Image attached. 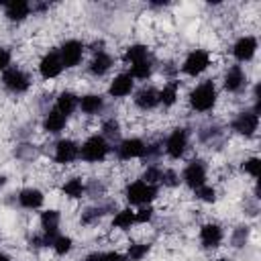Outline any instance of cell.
Segmentation results:
<instances>
[{
    "mask_svg": "<svg viewBox=\"0 0 261 261\" xmlns=\"http://www.w3.org/2000/svg\"><path fill=\"white\" fill-rule=\"evenodd\" d=\"M216 98H218V90H216L214 82L204 80L190 92L188 102H190L192 110H196V112H210L216 104Z\"/></svg>",
    "mask_w": 261,
    "mask_h": 261,
    "instance_id": "1",
    "label": "cell"
},
{
    "mask_svg": "<svg viewBox=\"0 0 261 261\" xmlns=\"http://www.w3.org/2000/svg\"><path fill=\"white\" fill-rule=\"evenodd\" d=\"M110 153V143L102 135H90L82 145H80V159L86 163H100L106 159Z\"/></svg>",
    "mask_w": 261,
    "mask_h": 261,
    "instance_id": "2",
    "label": "cell"
},
{
    "mask_svg": "<svg viewBox=\"0 0 261 261\" xmlns=\"http://www.w3.org/2000/svg\"><path fill=\"white\" fill-rule=\"evenodd\" d=\"M157 186H151L143 179H135L124 188V198L133 206H147L157 198Z\"/></svg>",
    "mask_w": 261,
    "mask_h": 261,
    "instance_id": "3",
    "label": "cell"
},
{
    "mask_svg": "<svg viewBox=\"0 0 261 261\" xmlns=\"http://www.w3.org/2000/svg\"><path fill=\"white\" fill-rule=\"evenodd\" d=\"M188 147H190V133H188V128L177 126V128H173L167 135L163 149H165V155L169 159H179V157H184V153L188 151Z\"/></svg>",
    "mask_w": 261,
    "mask_h": 261,
    "instance_id": "4",
    "label": "cell"
},
{
    "mask_svg": "<svg viewBox=\"0 0 261 261\" xmlns=\"http://www.w3.org/2000/svg\"><path fill=\"white\" fill-rule=\"evenodd\" d=\"M2 86L6 92L18 96V94H24L29 88H31V77L24 69L20 67H8L4 73H2Z\"/></svg>",
    "mask_w": 261,
    "mask_h": 261,
    "instance_id": "5",
    "label": "cell"
},
{
    "mask_svg": "<svg viewBox=\"0 0 261 261\" xmlns=\"http://www.w3.org/2000/svg\"><path fill=\"white\" fill-rule=\"evenodd\" d=\"M210 67V53L206 49H194L186 55L184 63H181V71L190 77H198L202 75L206 69Z\"/></svg>",
    "mask_w": 261,
    "mask_h": 261,
    "instance_id": "6",
    "label": "cell"
},
{
    "mask_svg": "<svg viewBox=\"0 0 261 261\" xmlns=\"http://www.w3.org/2000/svg\"><path fill=\"white\" fill-rule=\"evenodd\" d=\"M206 177H208V167H206V163L202 159H192L184 167V171H181V181L188 188H192V190L204 186L206 184Z\"/></svg>",
    "mask_w": 261,
    "mask_h": 261,
    "instance_id": "7",
    "label": "cell"
},
{
    "mask_svg": "<svg viewBox=\"0 0 261 261\" xmlns=\"http://www.w3.org/2000/svg\"><path fill=\"white\" fill-rule=\"evenodd\" d=\"M230 128L237 133V135H243V137H253L259 128V112L255 110H241L232 122H230Z\"/></svg>",
    "mask_w": 261,
    "mask_h": 261,
    "instance_id": "8",
    "label": "cell"
},
{
    "mask_svg": "<svg viewBox=\"0 0 261 261\" xmlns=\"http://www.w3.org/2000/svg\"><path fill=\"white\" fill-rule=\"evenodd\" d=\"M59 51V57H61V63L65 69H71L75 65L82 63V57H84V43L77 41V39H67L61 43V47L57 49Z\"/></svg>",
    "mask_w": 261,
    "mask_h": 261,
    "instance_id": "9",
    "label": "cell"
},
{
    "mask_svg": "<svg viewBox=\"0 0 261 261\" xmlns=\"http://www.w3.org/2000/svg\"><path fill=\"white\" fill-rule=\"evenodd\" d=\"M145 147L147 143L139 137H128V139H122L118 145H116V157L120 161H130V159H143L145 155Z\"/></svg>",
    "mask_w": 261,
    "mask_h": 261,
    "instance_id": "10",
    "label": "cell"
},
{
    "mask_svg": "<svg viewBox=\"0 0 261 261\" xmlns=\"http://www.w3.org/2000/svg\"><path fill=\"white\" fill-rule=\"evenodd\" d=\"M63 63H61V57H59V51L57 49H51L47 51L41 61H39V73L43 80H55L57 75H61L63 71Z\"/></svg>",
    "mask_w": 261,
    "mask_h": 261,
    "instance_id": "11",
    "label": "cell"
},
{
    "mask_svg": "<svg viewBox=\"0 0 261 261\" xmlns=\"http://www.w3.org/2000/svg\"><path fill=\"white\" fill-rule=\"evenodd\" d=\"M257 47H259V43H257V39L253 35H243L232 45V57L237 61H241V63H247V61H251L255 57Z\"/></svg>",
    "mask_w": 261,
    "mask_h": 261,
    "instance_id": "12",
    "label": "cell"
},
{
    "mask_svg": "<svg viewBox=\"0 0 261 261\" xmlns=\"http://www.w3.org/2000/svg\"><path fill=\"white\" fill-rule=\"evenodd\" d=\"M80 157V145L73 139H59L55 143V151H53V159L61 165L73 163Z\"/></svg>",
    "mask_w": 261,
    "mask_h": 261,
    "instance_id": "13",
    "label": "cell"
},
{
    "mask_svg": "<svg viewBox=\"0 0 261 261\" xmlns=\"http://www.w3.org/2000/svg\"><path fill=\"white\" fill-rule=\"evenodd\" d=\"M222 86L230 94L241 92L247 86V71L243 69V65H230L222 75Z\"/></svg>",
    "mask_w": 261,
    "mask_h": 261,
    "instance_id": "14",
    "label": "cell"
},
{
    "mask_svg": "<svg viewBox=\"0 0 261 261\" xmlns=\"http://www.w3.org/2000/svg\"><path fill=\"white\" fill-rule=\"evenodd\" d=\"M198 237H200V243L204 249H216L224 239V230L216 222H206V224H202Z\"/></svg>",
    "mask_w": 261,
    "mask_h": 261,
    "instance_id": "15",
    "label": "cell"
},
{
    "mask_svg": "<svg viewBox=\"0 0 261 261\" xmlns=\"http://www.w3.org/2000/svg\"><path fill=\"white\" fill-rule=\"evenodd\" d=\"M133 90H135V80L128 75V71L114 75L112 82H110V86H108V94L112 98H126Z\"/></svg>",
    "mask_w": 261,
    "mask_h": 261,
    "instance_id": "16",
    "label": "cell"
},
{
    "mask_svg": "<svg viewBox=\"0 0 261 261\" xmlns=\"http://www.w3.org/2000/svg\"><path fill=\"white\" fill-rule=\"evenodd\" d=\"M135 106L139 110H153L159 106V90H155L153 86H143L137 94H135Z\"/></svg>",
    "mask_w": 261,
    "mask_h": 261,
    "instance_id": "17",
    "label": "cell"
},
{
    "mask_svg": "<svg viewBox=\"0 0 261 261\" xmlns=\"http://www.w3.org/2000/svg\"><path fill=\"white\" fill-rule=\"evenodd\" d=\"M16 200H18V206L24 208V210H39L43 206V202H45V196L37 188H22L18 192Z\"/></svg>",
    "mask_w": 261,
    "mask_h": 261,
    "instance_id": "18",
    "label": "cell"
},
{
    "mask_svg": "<svg viewBox=\"0 0 261 261\" xmlns=\"http://www.w3.org/2000/svg\"><path fill=\"white\" fill-rule=\"evenodd\" d=\"M112 65H114V59H112L110 53H106V51H96L94 57H92V61H90V65H88V69H90L92 75L102 77L104 73H108V71L112 69Z\"/></svg>",
    "mask_w": 261,
    "mask_h": 261,
    "instance_id": "19",
    "label": "cell"
},
{
    "mask_svg": "<svg viewBox=\"0 0 261 261\" xmlns=\"http://www.w3.org/2000/svg\"><path fill=\"white\" fill-rule=\"evenodd\" d=\"M33 10V4L31 2H24V0H14L10 4L4 6V16L10 20V22H22Z\"/></svg>",
    "mask_w": 261,
    "mask_h": 261,
    "instance_id": "20",
    "label": "cell"
},
{
    "mask_svg": "<svg viewBox=\"0 0 261 261\" xmlns=\"http://www.w3.org/2000/svg\"><path fill=\"white\" fill-rule=\"evenodd\" d=\"M104 106H106V102H104V96H100V94H84L77 104V108L88 116L100 114L104 110Z\"/></svg>",
    "mask_w": 261,
    "mask_h": 261,
    "instance_id": "21",
    "label": "cell"
},
{
    "mask_svg": "<svg viewBox=\"0 0 261 261\" xmlns=\"http://www.w3.org/2000/svg\"><path fill=\"white\" fill-rule=\"evenodd\" d=\"M77 104H80V96H75L69 90H63V92H59V96L55 100V110H59L63 116H69L77 110Z\"/></svg>",
    "mask_w": 261,
    "mask_h": 261,
    "instance_id": "22",
    "label": "cell"
},
{
    "mask_svg": "<svg viewBox=\"0 0 261 261\" xmlns=\"http://www.w3.org/2000/svg\"><path fill=\"white\" fill-rule=\"evenodd\" d=\"M65 124H67V116H63L59 110H49L45 116H43V130H47V133H51V135H57V133H61L63 128H65Z\"/></svg>",
    "mask_w": 261,
    "mask_h": 261,
    "instance_id": "23",
    "label": "cell"
},
{
    "mask_svg": "<svg viewBox=\"0 0 261 261\" xmlns=\"http://www.w3.org/2000/svg\"><path fill=\"white\" fill-rule=\"evenodd\" d=\"M39 222H41L43 232H47V234H57V228H59V222H61V214H59V210H53V208L43 210Z\"/></svg>",
    "mask_w": 261,
    "mask_h": 261,
    "instance_id": "24",
    "label": "cell"
},
{
    "mask_svg": "<svg viewBox=\"0 0 261 261\" xmlns=\"http://www.w3.org/2000/svg\"><path fill=\"white\" fill-rule=\"evenodd\" d=\"M179 98V84L177 82H167L161 90H159V104H163L165 108H171Z\"/></svg>",
    "mask_w": 261,
    "mask_h": 261,
    "instance_id": "25",
    "label": "cell"
},
{
    "mask_svg": "<svg viewBox=\"0 0 261 261\" xmlns=\"http://www.w3.org/2000/svg\"><path fill=\"white\" fill-rule=\"evenodd\" d=\"M147 57H149L147 45L137 43V45L126 47V51H124V55H122V61H124L126 65H133V63H139V61H143V59H147Z\"/></svg>",
    "mask_w": 261,
    "mask_h": 261,
    "instance_id": "26",
    "label": "cell"
},
{
    "mask_svg": "<svg viewBox=\"0 0 261 261\" xmlns=\"http://www.w3.org/2000/svg\"><path fill=\"white\" fill-rule=\"evenodd\" d=\"M61 192H63L67 198L77 200V198H82V196L86 194V184H84V179H82V177H69V179L63 184Z\"/></svg>",
    "mask_w": 261,
    "mask_h": 261,
    "instance_id": "27",
    "label": "cell"
},
{
    "mask_svg": "<svg viewBox=\"0 0 261 261\" xmlns=\"http://www.w3.org/2000/svg\"><path fill=\"white\" fill-rule=\"evenodd\" d=\"M135 224V210L133 208H122L114 214L112 218V228H120V230H128Z\"/></svg>",
    "mask_w": 261,
    "mask_h": 261,
    "instance_id": "28",
    "label": "cell"
},
{
    "mask_svg": "<svg viewBox=\"0 0 261 261\" xmlns=\"http://www.w3.org/2000/svg\"><path fill=\"white\" fill-rule=\"evenodd\" d=\"M151 73H153V59L151 57H147L139 63H133L130 69H128V75L133 80H147Z\"/></svg>",
    "mask_w": 261,
    "mask_h": 261,
    "instance_id": "29",
    "label": "cell"
},
{
    "mask_svg": "<svg viewBox=\"0 0 261 261\" xmlns=\"http://www.w3.org/2000/svg\"><path fill=\"white\" fill-rule=\"evenodd\" d=\"M151 251V245L147 243H135V245H128V251H126V261H141L147 257V253Z\"/></svg>",
    "mask_w": 261,
    "mask_h": 261,
    "instance_id": "30",
    "label": "cell"
},
{
    "mask_svg": "<svg viewBox=\"0 0 261 261\" xmlns=\"http://www.w3.org/2000/svg\"><path fill=\"white\" fill-rule=\"evenodd\" d=\"M71 247H73V241H71V237H67V234H57V237L53 239V245H51V249H53L57 255H67V253L71 251Z\"/></svg>",
    "mask_w": 261,
    "mask_h": 261,
    "instance_id": "31",
    "label": "cell"
},
{
    "mask_svg": "<svg viewBox=\"0 0 261 261\" xmlns=\"http://www.w3.org/2000/svg\"><path fill=\"white\" fill-rule=\"evenodd\" d=\"M194 194H196V198H198V200H202V202H206V204L216 202V188H214V186H210V184H204V186L196 188V190H194Z\"/></svg>",
    "mask_w": 261,
    "mask_h": 261,
    "instance_id": "32",
    "label": "cell"
},
{
    "mask_svg": "<svg viewBox=\"0 0 261 261\" xmlns=\"http://www.w3.org/2000/svg\"><path fill=\"white\" fill-rule=\"evenodd\" d=\"M118 135H120V124H118V120L106 118V120L102 122V137L108 141V139H118Z\"/></svg>",
    "mask_w": 261,
    "mask_h": 261,
    "instance_id": "33",
    "label": "cell"
},
{
    "mask_svg": "<svg viewBox=\"0 0 261 261\" xmlns=\"http://www.w3.org/2000/svg\"><path fill=\"white\" fill-rule=\"evenodd\" d=\"M161 167L159 165H155V163H151V165H147V169L143 171V181H147V184H151V186H157L159 181H161Z\"/></svg>",
    "mask_w": 261,
    "mask_h": 261,
    "instance_id": "34",
    "label": "cell"
},
{
    "mask_svg": "<svg viewBox=\"0 0 261 261\" xmlns=\"http://www.w3.org/2000/svg\"><path fill=\"white\" fill-rule=\"evenodd\" d=\"M110 206H96V208H88L84 214H82V222L84 224H90V222H94V220H98V218H102L104 214H106V210H108Z\"/></svg>",
    "mask_w": 261,
    "mask_h": 261,
    "instance_id": "35",
    "label": "cell"
},
{
    "mask_svg": "<svg viewBox=\"0 0 261 261\" xmlns=\"http://www.w3.org/2000/svg\"><path fill=\"white\" fill-rule=\"evenodd\" d=\"M153 214H155V210H153L151 204L141 206V208L135 212V224H147V222H151V220H153Z\"/></svg>",
    "mask_w": 261,
    "mask_h": 261,
    "instance_id": "36",
    "label": "cell"
},
{
    "mask_svg": "<svg viewBox=\"0 0 261 261\" xmlns=\"http://www.w3.org/2000/svg\"><path fill=\"white\" fill-rule=\"evenodd\" d=\"M259 165H261L259 157H249V159L243 161V171L249 173L253 179H257L259 177Z\"/></svg>",
    "mask_w": 261,
    "mask_h": 261,
    "instance_id": "37",
    "label": "cell"
},
{
    "mask_svg": "<svg viewBox=\"0 0 261 261\" xmlns=\"http://www.w3.org/2000/svg\"><path fill=\"white\" fill-rule=\"evenodd\" d=\"M179 173L177 171H173V169H163L161 171V181L159 184H163V186H167V188H175V186H179Z\"/></svg>",
    "mask_w": 261,
    "mask_h": 261,
    "instance_id": "38",
    "label": "cell"
},
{
    "mask_svg": "<svg viewBox=\"0 0 261 261\" xmlns=\"http://www.w3.org/2000/svg\"><path fill=\"white\" fill-rule=\"evenodd\" d=\"M249 239V226H239L234 232H232V245L234 247H243Z\"/></svg>",
    "mask_w": 261,
    "mask_h": 261,
    "instance_id": "39",
    "label": "cell"
},
{
    "mask_svg": "<svg viewBox=\"0 0 261 261\" xmlns=\"http://www.w3.org/2000/svg\"><path fill=\"white\" fill-rule=\"evenodd\" d=\"M10 67V51L6 47H0V71L4 73Z\"/></svg>",
    "mask_w": 261,
    "mask_h": 261,
    "instance_id": "40",
    "label": "cell"
},
{
    "mask_svg": "<svg viewBox=\"0 0 261 261\" xmlns=\"http://www.w3.org/2000/svg\"><path fill=\"white\" fill-rule=\"evenodd\" d=\"M104 261H126V257L118 251H104Z\"/></svg>",
    "mask_w": 261,
    "mask_h": 261,
    "instance_id": "41",
    "label": "cell"
},
{
    "mask_svg": "<svg viewBox=\"0 0 261 261\" xmlns=\"http://www.w3.org/2000/svg\"><path fill=\"white\" fill-rule=\"evenodd\" d=\"M84 261H104V251H94V253H90Z\"/></svg>",
    "mask_w": 261,
    "mask_h": 261,
    "instance_id": "42",
    "label": "cell"
},
{
    "mask_svg": "<svg viewBox=\"0 0 261 261\" xmlns=\"http://www.w3.org/2000/svg\"><path fill=\"white\" fill-rule=\"evenodd\" d=\"M0 261H10V257H8L6 253H2V251H0Z\"/></svg>",
    "mask_w": 261,
    "mask_h": 261,
    "instance_id": "43",
    "label": "cell"
},
{
    "mask_svg": "<svg viewBox=\"0 0 261 261\" xmlns=\"http://www.w3.org/2000/svg\"><path fill=\"white\" fill-rule=\"evenodd\" d=\"M214 261H228V259H214Z\"/></svg>",
    "mask_w": 261,
    "mask_h": 261,
    "instance_id": "44",
    "label": "cell"
}]
</instances>
